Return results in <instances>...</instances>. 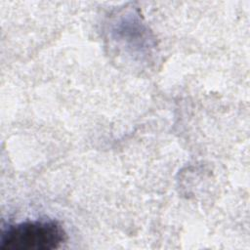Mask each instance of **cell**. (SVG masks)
I'll return each mask as SVG.
<instances>
[{
	"label": "cell",
	"instance_id": "6da1fadb",
	"mask_svg": "<svg viewBox=\"0 0 250 250\" xmlns=\"http://www.w3.org/2000/svg\"><path fill=\"white\" fill-rule=\"evenodd\" d=\"M66 232L56 220H28L10 225L1 234V250H55L66 241Z\"/></svg>",
	"mask_w": 250,
	"mask_h": 250
}]
</instances>
